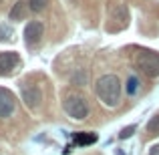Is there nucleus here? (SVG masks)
<instances>
[{
	"label": "nucleus",
	"instance_id": "f257e3e1",
	"mask_svg": "<svg viewBox=\"0 0 159 155\" xmlns=\"http://www.w3.org/2000/svg\"><path fill=\"white\" fill-rule=\"evenodd\" d=\"M97 95L107 107H117L121 99V81L115 75H103L97 81Z\"/></svg>",
	"mask_w": 159,
	"mask_h": 155
},
{
	"label": "nucleus",
	"instance_id": "f03ea898",
	"mask_svg": "<svg viewBox=\"0 0 159 155\" xmlns=\"http://www.w3.org/2000/svg\"><path fill=\"white\" fill-rule=\"evenodd\" d=\"M65 111H66V115H69L70 119L83 121V119H87V115H89V105H87L85 97H81V95H70V97H66V101H65Z\"/></svg>",
	"mask_w": 159,
	"mask_h": 155
},
{
	"label": "nucleus",
	"instance_id": "7ed1b4c3",
	"mask_svg": "<svg viewBox=\"0 0 159 155\" xmlns=\"http://www.w3.org/2000/svg\"><path fill=\"white\" fill-rule=\"evenodd\" d=\"M137 65L139 69L147 75L149 79L159 77V54L153 51H141L139 57H137Z\"/></svg>",
	"mask_w": 159,
	"mask_h": 155
},
{
	"label": "nucleus",
	"instance_id": "20e7f679",
	"mask_svg": "<svg viewBox=\"0 0 159 155\" xmlns=\"http://www.w3.org/2000/svg\"><path fill=\"white\" fill-rule=\"evenodd\" d=\"M22 101L28 109H36L43 101V93L36 85H28V87H22Z\"/></svg>",
	"mask_w": 159,
	"mask_h": 155
},
{
	"label": "nucleus",
	"instance_id": "39448f33",
	"mask_svg": "<svg viewBox=\"0 0 159 155\" xmlns=\"http://www.w3.org/2000/svg\"><path fill=\"white\" fill-rule=\"evenodd\" d=\"M43 34H44V26L40 20H32L24 28V40H26V44H36L43 39Z\"/></svg>",
	"mask_w": 159,
	"mask_h": 155
},
{
	"label": "nucleus",
	"instance_id": "423d86ee",
	"mask_svg": "<svg viewBox=\"0 0 159 155\" xmlns=\"http://www.w3.org/2000/svg\"><path fill=\"white\" fill-rule=\"evenodd\" d=\"M14 109H16L14 95L6 89H0V117H2V119L10 117L12 113H14Z\"/></svg>",
	"mask_w": 159,
	"mask_h": 155
},
{
	"label": "nucleus",
	"instance_id": "0eeeda50",
	"mask_svg": "<svg viewBox=\"0 0 159 155\" xmlns=\"http://www.w3.org/2000/svg\"><path fill=\"white\" fill-rule=\"evenodd\" d=\"M20 65V58L16 52H0V75H10L16 66Z\"/></svg>",
	"mask_w": 159,
	"mask_h": 155
},
{
	"label": "nucleus",
	"instance_id": "6e6552de",
	"mask_svg": "<svg viewBox=\"0 0 159 155\" xmlns=\"http://www.w3.org/2000/svg\"><path fill=\"white\" fill-rule=\"evenodd\" d=\"M26 14H28V6H26V2L24 0H18V2L12 6V10H10V20H14V22H18V20H24L26 18Z\"/></svg>",
	"mask_w": 159,
	"mask_h": 155
},
{
	"label": "nucleus",
	"instance_id": "1a4fd4ad",
	"mask_svg": "<svg viewBox=\"0 0 159 155\" xmlns=\"http://www.w3.org/2000/svg\"><path fill=\"white\" fill-rule=\"evenodd\" d=\"M73 139H75V143H77V145H91V143L97 141V135H95V133L83 131V133H75Z\"/></svg>",
	"mask_w": 159,
	"mask_h": 155
},
{
	"label": "nucleus",
	"instance_id": "9d476101",
	"mask_svg": "<svg viewBox=\"0 0 159 155\" xmlns=\"http://www.w3.org/2000/svg\"><path fill=\"white\" fill-rule=\"evenodd\" d=\"M12 34H14V32H12L6 24H0V43H8V40H12Z\"/></svg>",
	"mask_w": 159,
	"mask_h": 155
},
{
	"label": "nucleus",
	"instance_id": "9b49d317",
	"mask_svg": "<svg viewBox=\"0 0 159 155\" xmlns=\"http://www.w3.org/2000/svg\"><path fill=\"white\" fill-rule=\"evenodd\" d=\"M28 6H30L32 12H40L47 6V0H28Z\"/></svg>",
	"mask_w": 159,
	"mask_h": 155
},
{
	"label": "nucleus",
	"instance_id": "f8f14e48",
	"mask_svg": "<svg viewBox=\"0 0 159 155\" xmlns=\"http://www.w3.org/2000/svg\"><path fill=\"white\" fill-rule=\"evenodd\" d=\"M147 131L149 133H159V115L151 117V121L147 123Z\"/></svg>",
	"mask_w": 159,
	"mask_h": 155
},
{
	"label": "nucleus",
	"instance_id": "ddd939ff",
	"mask_svg": "<svg viewBox=\"0 0 159 155\" xmlns=\"http://www.w3.org/2000/svg\"><path fill=\"white\" fill-rule=\"evenodd\" d=\"M135 129H137L135 125H129V127H125L123 131L119 133V139H127V137H131L133 133H135Z\"/></svg>",
	"mask_w": 159,
	"mask_h": 155
},
{
	"label": "nucleus",
	"instance_id": "4468645a",
	"mask_svg": "<svg viewBox=\"0 0 159 155\" xmlns=\"http://www.w3.org/2000/svg\"><path fill=\"white\" fill-rule=\"evenodd\" d=\"M135 91H137V79L135 77H129V81H127V93L133 95Z\"/></svg>",
	"mask_w": 159,
	"mask_h": 155
},
{
	"label": "nucleus",
	"instance_id": "2eb2a0df",
	"mask_svg": "<svg viewBox=\"0 0 159 155\" xmlns=\"http://www.w3.org/2000/svg\"><path fill=\"white\" fill-rule=\"evenodd\" d=\"M149 155H159V143H157V145H153V147L149 149Z\"/></svg>",
	"mask_w": 159,
	"mask_h": 155
}]
</instances>
